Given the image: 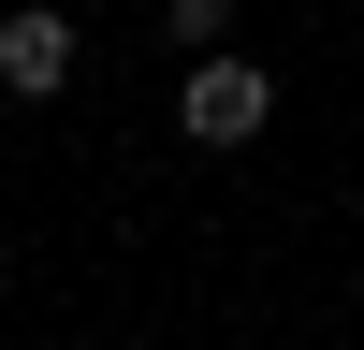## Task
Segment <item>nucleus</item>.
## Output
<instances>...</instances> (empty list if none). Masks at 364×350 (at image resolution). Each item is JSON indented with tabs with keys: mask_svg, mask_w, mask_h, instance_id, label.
Returning a JSON list of instances; mask_svg holds the SVG:
<instances>
[{
	"mask_svg": "<svg viewBox=\"0 0 364 350\" xmlns=\"http://www.w3.org/2000/svg\"><path fill=\"white\" fill-rule=\"evenodd\" d=\"M262 117H277L262 58H190V88H175V132L190 146H262Z\"/></svg>",
	"mask_w": 364,
	"mask_h": 350,
	"instance_id": "1",
	"label": "nucleus"
},
{
	"mask_svg": "<svg viewBox=\"0 0 364 350\" xmlns=\"http://www.w3.org/2000/svg\"><path fill=\"white\" fill-rule=\"evenodd\" d=\"M0 88H15V102H44V88H73V15H58V0H29V15H0Z\"/></svg>",
	"mask_w": 364,
	"mask_h": 350,
	"instance_id": "2",
	"label": "nucleus"
},
{
	"mask_svg": "<svg viewBox=\"0 0 364 350\" xmlns=\"http://www.w3.org/2000/svg\"><path fill=\"white\" fill-rule=\"evenodd\" d=\"M161 29H175V44H190V58H219V29H233V0H175Z\"/></svg>",
	"mask_w": 364,
	"mask_h": 350,
	"instance_id": "3",
	"label": "nucleus"
}]
</instances>
